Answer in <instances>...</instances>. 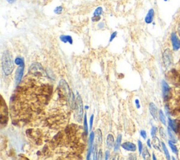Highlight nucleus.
<instances>
[{"label":"nucleus","instance_id":"obj_21","mask_svg":"<svg viewBox=\"0 0 180 160\" xmlns=\"http://www.w3.org/2000/svg\"><path fill=\"white\" fill-rule=\"evenodd\" d=\"M84 130L86 135L88 134V126H87V114H85L84 116Z\"/></svg>","mask_w":180,"mask_h":160},{"label":"nucleus","instance_id":"obj_24","mask_svg":"<svg viewBox=\"0 0 180 160\" xmlns=\"http://www.w3.org/2000/svg\"><path fill=\"white\" fill-rule=\"evenodd\" d=\"M162 149H163V151L165 152V154H166L167 159H170V154H169L168 149H167V148L166 147V145H165L164 142H162Z\"/></svg>","mask_w":180,"mask_h":160},{"label":"nucleus","instance_id":"obj_35","mask_svg":"<svg viewBox=\"0 0 180 160\" xmlns=\"http://www.w3.org/2000/svg\"><path fill=\"white\" fill-rule=\"evenodd\" d=\"M101 19V17L100 16H93L92 17V21L93 22H97V21H98L99 20Z\"/></svg>","mask_w":180,"mask_h":160},{"label":"nucleus","instance_id":"obj_18","mask_svg":"<svg viewBox=\"0 0 180 160\" xmlns=\"http://www.w3.org/2000/svg\"><path fill=\"white\" fill-rule=\"evenodd\" d=\"M153 144H154V146L156 149H158V150L161 151V148H160V146H161V143H160V141L158 137H154V141H153Z\"/></svg>","mask_w":180,"mask_h":160},{"label":"nucleus","instance_id":"obj_19","mask_svg":"<svg viewBox=\"0 0 180 160\" xmlns=\"http://www.w3.org/2000/svg\"><path fill=\"white\" fill-rule=\"evenodd\" d=\"M142 157L144 159H149L151 155H150V153L149 150H148L147 148H144V150L142 151Z\"/></svg>","mask_w":180,"mask_h":160},{"label":"nucleus","instance_id":"obj_36","mask_svg":"<svg viewBox=\"0 0 180 160\" xmlns=\"http://www.w3.org/2000/svg\"><path fill=\"white\" fill-rule=\"evenodd\" d=\"M109 157H110V152L109 150H106L105 153V159H109Z\"/></svg>","mask_w":180,"mask_h":160},{"label":"nucleus","instance_id":"obj_5","mask_svg":"<svg viewBox=\"0 0 180 160\" xmlns=\"http://www.w3.org/2000/svg\"><path fill=\"white\" fill-rule=\"evenodd\" d=\"M30 72L33 73L35 76H42V74L44 72V69L41 64L39 63H34L30 66Z\"/></svg>","mask_w":180,"mask_h":160},{"label":"nucleus","instance_id":"obj_23","mask_svg":"<svg viewBox=\"0 0 180 160\" xmlns=\"http://www.w3.org/2000/svg\"><path fill=\"white\" fill-rule=\"evenodd\" d=\"M14 62L16 65L20 66V65H21V64H24V59L23 58V57H16V59H15Z\"/></svg>","mask_w":180,"mask_h":160},{"label":"nucleus","instance_id":"obj_25","mask_svg":"<svg viewBox=\"0 0 180 160\" xmlns=\"http://www.w3.org/2000/svg\"><path fill=\"white\" fill-rule=\"evenodd\" d=\"M171 129L172 128H170V127H169L168 128H167V131H168V134H169L170 137V138L172 139V141H174V142H176L175 137H174V133H173V132H172V131Z\"/></svg>","mask_w":180,"mask_h":160},{"label":"nucleus","instance_id":"obj_2","mask_svg":"<svg viewBox=\"0 0 180 160\" xmlns=\"http://www.w3.org/2000/svg\"><path fill=\"white\" fill-rule=\"evenodd\" d=\"M83 102L82 97L78 93L77 97L75 99V119L78 122L82 121L83 117Z\"/></svg>","mask_w":180,"mask_h":160},{"label":"nucleus","instance_id":"obj_39","mask_svg":"<svg viewBox=\"0 0 180 160\" xmlns=\"http://www.w3.org/2000/svg\"><path fill=\"white\" fill-rule=\"evenodd\" d=\"M147 145H148V146H149L150 148H151V140H148L147 141Z\"/></svg>","mask_w":180,"mask_h":160},{"label":"nucleus","instance_id":"obj_27","mask_svg":"<svg viewBox=\"0 0 180 160\" xmlns=\"http://www.w3.org/2000/svg\"><path fill=\"white\" fill-rule=\"evenodd\" d=\"M169 145H170V148L172 149V151L174 152V153H176L177 154V147L174 145L172 143V141H169Z\"/></svg>","mask_w":180,"mask_h":160},{"label":"nucleus","instance_id":"obj_32","mask_svg":"<svg viewBox=\"0 0 180 160\" xmlns=\"http://www.w3.org/2000/svg\"><path fill=\"white\" fill-rule=\"evenodd\" d=\"M140 135H141V136H142L144 139H146V138L147 134H146V132L144 130H142V131H140Z\"/></svg>","mask_w":180,"mask_h":160},{"label":"nucleus","instance_id":"obj_22","mask_svg":"<svg viewBox=\"0 0 180 160\" xmlns=\"http://www.w3.org/2000/svg\"><path fill=\"white\" fill-rule=\"evenodd\" d=\"M103 13V9L102 7L98 6L95 9L94 12V16H100Z\"/></svg>","mask_w":180,"mask_h":160},{"label":"nucleus","instance_id":"obj_13","mask_svg":"<svg viewBox=\"0 0 180 160\" xmlns=\"http://www.w3.org/2000/svg\"><path fill=\"white\" fill-rule=\"evenodd\" d=\"M60 40L63 43H69L70 44H73V38L70 36H66V35H62L60 36Z\"/></svg>","mask_w":180,"mask_h":160},{"label":"nucleus","instance_id":"obj_17","mask_svg":"<svg viewBox=\"0 0 180 160\" xmlns=\"http://www.w3.org/2000/svg\"><path fill=\"white\" fill-rule=\"evenodd\" d=\"M96 136H97V142L98 146H100L102 144V141H103V137H102V132L101 131L100 129H97L96 131Z\"/></svg>","mask_w":180,"mask_h":160},{"label":"nucleus","instance_id":"obj_29","mask_svg":"<svg viewBox=\"0 0 180 160\" xmlns=\"http://www.w3.org/2000/svg\"><path fill=\"white\" fill-rule=\"evenodd\" d=\"M138 147H139V153L141 154L143 151V144L141 141H138Z\"/></svg>","mask_w":180,"mask_h":160},{"label":"nucleus","instance_id":"obj_11","mask_svg":"<svg viewBox=\"0 0 180 160\" xmlns=\"http://www.w3.org/2000/svg\"><path fill=\"white\" fill-rule=\"evenodd\" d=\"M149 111L150 113H151V116H153L155 120L158 119V109L156 106V104L154 103H150L149 104Z\"/></svg>","mask_w":180,"mask_h":160},{"label":"nucleus","instance_id":"obj_10","mask_svg":"<svg viewBox=\"0 0 180 160\" xmlns=\"http://www.w3.org/2000/svg\"><path fill=\"white\" fill-rule=\"evenodd\" d=\"M94 140V133L92 132L90 133V141H89V149L87 152V159L89 160L90 158V155L92 154V150H93V142Z\"/></svg>","mask_w":180,"mask_h":160},{"label":"nucleus","instance_id":"obj_6","mask_svg":"<svg viewBox=\"0 0 180 160\" xmlns=\"http://www.w3.org/2000/svg\"><path fill=\"white\" fill-rule=\"evenodd\" d=\"M24 67H25V64H21L18 66L17 70L16 71V76H15V79H16V83L18 85L21 82L22 78H23V72H24Z\"/></svg>","mask_w":180,"mask_h":160},{"label":"nucleus","instance_id":"obj_43","mask_svg":"<svg viewBox=\"0 0 180 160\" xmlns=\"http://www.w3.org/2000/svg\"><path fill=\"white\" fill-rule=\"evenodd\" d=\"M104 26V24H103V23H100L99 25H98V26L100 27V26Z\"/></svg>","mask_w":180,"mask_h":160},{"label":"nucleus","instance_id":"obj_8","mask_svg":"<svg viewBox=\"0 0 180 160\" xmlns=\"http://www.w3.org/2000/svg\"><path fill=\"white\" fill-rule=\"evenodd\" d=\"M121 147L123 149L128 152H134L136 151L137 149V147L135 145V144L132 143L131 142H125L121 145Z\"/></svg>","mask_w":180,"mask_h":160},{"label":"nucleus","instance_id":"obj_1","mask_svg":"<svg viewBox=\"0 0 180 160\" xmlns=\"http://www.w3.org/2000/svg\"><path fill=\"white\" fill-rule=\"evenodd\" d=\"M14 63L11 52L9 50L5 51L2 57V67L6 76H9L12 74L14 69Z\"/></svg>","mask_w":180,"mask_h":160},{"label":"nucleus","instance_id":"obj_20","mask_svg":"<svg viewBox=\"0 0 180 160\" xmlns=\"http://www.w3.org/2000/svg\"><path fill=\"white\" fill-rule=\"evenodd\" d=\"M159 119L160 120H161V121L162 122V123L163 124V125H166V116H165V115L162 110H160L159 111Z\"/></svg>","mask_w":180,"mask_h":160},{"label":"nucleus","instance_id":"obj_15","mask_svg":"<svg viewBox=\"0 0 180 160\" xmlns=\"http://www.w3.org/2000/svg\"><path fill=\"white\" fill-rule=\"evenodd\" d=\"M114 142H115V140L113 135L111 133L108 134L106 137V145L108 148H111V147H113V144H114Z\"/></svg>","mask_w":180,"mask_h":160},{"label":"nucleus","instance_id":"obj_42","mask_svg":"<svg viewBox=\"0 0 180 160\" xmlns=\"http://www.w3.org/2000/svg\"><path fill=\"white\" fill-rule=\"evenodd\" d=\"M153 157H153V159H154V160L156 159V156H155V154L154 153H153Z\"/></svg>","mask_w":180,"mask_h":160},{"label":"nucleus","instance_id":"obj_41","mask_svg":"<svg viewBox=\"0 0 180 160\" xmlns=\"http://www.w3.org/2000/svg\"><path fill=\"white\" fill-rule=\"evenodd\" d=\"M177 31H178V34H179V36H180V23L178 25V27H177Z\"/></svg>","mask_w":180,"mask_h":160},{"label":"nucleus","instance_id":"obj_12","mask_svg":"<svg viewBox=\"0 0 180 160\" xmlns=\"http://www.w3.org/2000/svg\"><path fill=\"white\" fill-rule=\"evenodd\" d=\"M154 14H155V12H154V10L153 9H151L148 12L147 15L145 17V22H146V23L149 24V23H151L153 20H154Z\"/></svg>","mask_w":180,"mask_h":160},{"label":"nucleus","instance_id":"obj_3","mask_svg":"<svg viewBox=\"0 0 180 160\" xmlns=\"http://www.w3.org/2000/svg\"><path fill=\"white\" fill-rule=\"evenodd\" d=\"M0 122L2 124H6L8 122V109L6 104L2 97L1 109H0Z\"/></svg>","mask_w":180,"mask_h":160},{"label":"nucleus","instance_id":"obj_14","mask_svg":"<svg viewBox=\"0 0 180 160\" xmlns=\"http://www.w3.org/2000/svg\"><path fill=\"white\" fill-rule=\"evenodd\" d=\"M168 123L170 127L172 128V129L174 131H175L176 133H177V131H178V124H177V121L176 120H172L169 118Z\"/></svg>","mask_w":180,"mask_h":160},{"label":"nucleus","instance_id":"obj_31","mask_svg":"<svg viewBox=\"0 0 180 160\" xmlns=\"http://www.w3.org/2000/svg\"><path fill=\"white\" fill-rule=\"evenodd\" d=\"M160 135H161V136L162 137V138H166V135L165 134L164 130L162 127L161 128H160Z\"/></svg>","mask_w":180,"mask_h":160},{"label":"nucleus","instance_id":"obj_28","mask_svg":"<svg viewBox=\"0 0 180 160\" xmlns=\"http://www.w3.org/2000/svg\"><path fill=\"white\" fill-rule=\"evenodd\" d=\"M63 11V7L61 6H58L54 9V13L56 14H61Z\"/></svg>","mask_w":180,"mask_h":160},{"label":"nucleus","instance_id":"obj_34","mask_svg":"<svg viewBox=\"0 0 180 160\" xmlns=\"http://www.w3.org/2000/svg\"><path fill=\"white\" fill-rule=\"evenodd\" d=\"M93 121H94V114H92V116H91L90 119V130L92 128Z\"/></svg>","mask_w":180,"mask_h":160},{"label":"nucleus","instance_id":"obj_40","mask_svg":"<svg viewBox=\"0 0 180 160\" xmlns=\"http://www.w3.org/2000/svg\"><path fill=\"white\" fill-rule=\"evenodd\" d=\"M6 1L8 2L9 4H13V3H14L16 1V0H6Z\"/></svg>","mask_w":180,"mask_h":160},{"label":"nucleus","instance_id":"obj_26","mask_svg":"<svg viewBox=\"0 0 180 160\" xmlns=\"http://www.w3.org/2000/svg\"><path fill=\"white\" fill-rule=\"evenodd\" d=\"M92 152H93V156H94V157H93V159H97V158H98V154H97V153H98V152H97V146H94V147H93V150H92Z\"/></svg>","mask_w":180,"mask_h":160},{"label":"nucleus","instance_id":"obj_30","mask_svg":"<svg viewBox=\"0 0 180 160\" xmlns=\"http://www.w3.org/2000/svg\"><path fill=\"white\" fill-rule=\"evenodd\" d=\"M156 133H157V128L156 126H153L151 128V136L153 137H156Z\"/></svg>","mask_w":180,"mask_h":160},{"label":"nucleus","instance_id":"obj_38","mask_svg":"<svg viewBox=\"0 0 180 160\" xmlns=\"http://www.w3.org/2000/svg\"><path fill=\"white\" fill-rule=\"evenodd\" d=\"M135 104H136V106H137V109H139L140 108V104H139V99H135Z\"/></svg>","mask_w":180,"mask_h":160},{"label":"nucleus","instance_id":"obj_7","mask_svg":"<svg viewBox=\"0 0 180 160\" xmlns=\"http://www.w3.org/2000/svg\"><path fill=\"white\" fill-rule=\"evenodd\" d=\"M162 93H163V97L166 100H167L171 95V89L169 87L168 84L165 81H162Z\"/></svg>","mask_w":180,"mask_h":160},{"label":"nucleus","instance_id":"obj_33","mask_svg":"<svg viewBox=\"0 0 180 160\" xmlns=\"http://www.w3.org/2000/svg\"><path fill=\"white\" fill-rule=\"evenodd\" d=\"M117 36V32L115 31V32H113V33L111 34V36H110V40H109V42H112L113 40L115 39V37Z\"/></svg>","mask_w":180,"mask_h":160},{"label":"nucleus","instance_id":"obj_37","mask_svg":"<svg viewBox=\"0 0 180 160\" xmlns=\"http://www.w3.org/2000/svg\"><path fill=\"white\" fill-rule=\"evenodd\" d=\"M102 158V149H100L99 151L98 152V158L97 159H101Z\"/></svg>","mask_w":180,"mask_h":160},{"label":"nucleus","instance_id":"obj_4","mask_svg":"<svg viewBox=\"0 0 180 160\" xmlns=\"http://www.w3.org/2000/svg\"><path fill=\"white\" fill-rule=\"evenodd\" d=\"M162 61L166 68H168L172 63V54L170 49H166L162 54Z\"/></svg>","mask_w":180,"mask_h":160},{"label":"nucleus","instance_id":"obj_9","mask_svg":"<svg viewBox=\"0 0 180 160\" xmlns=\"http://www.w3.org/2000/svg\"><path fill=\"white\" fill-rule=\"evenodd\" d=\"M171 40L172 44V47H173L174 50H178L180 48V40L177 37L176 33H172L171 36Z\"/></svg>","mask_w":180,"mask_h":160},{"label":"nucleus","instance_id":"obj_16","mask_svg":"<svg viewBox=\"0 0 180 160\" xmlns=\"http://www.w3.org/2000/svg\"><path fill=\"white\" fill-rule=\"evenodd\" d=\"M121 141H122V135H118L116 141L115 142L114 145V150L115 152H118L119 150L120 147L121 146Z\"/></svg>","mask_w":180,"mask_h":160}]
</instances>
